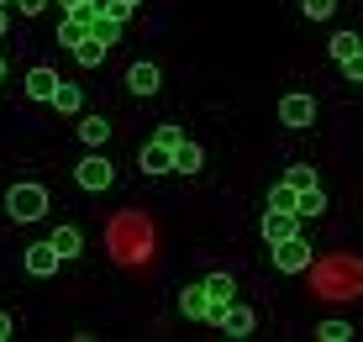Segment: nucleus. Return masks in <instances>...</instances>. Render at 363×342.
<instances>
[{"label":"nucleus","mask_w":363,"mask_h":342,"mask_svg":"<svg viewBox=\"0 0 363 342\" xmlns=\"http://www.w3.org/2000/svg\"><path fill=\"white\" fill-rule=\"evenodd\" d=\"M48 106H53L58 116H74V111L84 106V95H79V84H74V79H58V90H53V100H48Z\"/></svg>","instance_id":"obj_11"},{"label":"nucleus","mask_w":363,"mask_h":342,"mask_svg":"<svg viewBox=\"0 0 363 342\" xmlns=\"http://www.w3.org/2000/svg\"><path fill=\"white\" fill-rule=\"evenodd\" d=\"M6 11H11V6H0V37H6V27H11V16H6Z\"/></svg>","instance_id":"obj_30"},{"label":"nucleus","mask_w":363,"mask_h":342,"mask_svg":"<svg viewBox=\"0 0 363 342\" xmlns=\"http://www.w3.org/2000/svg\"><path fill=\"white\" fill-rule=\"evenodd\" d=\"M58 6H64V11H74V6H84V0H58Z\"/></svg>","instance_id":"obj_31"},{"label":"nucleus","mask_w":363,"mask_h":342,"mask_svg":"<svg viewBox=\"0 0 363 342\" xmlns=\"http://www.w3.org/2000/svg\"><path fill=\"white\" fill-rule=\"evenodd\" d=\"M137 169H143L147 180H158V174H174V148H164V143H147L143 153H137Z\"/></svg>","instance_id":"obj_6"},{"label":"nucleus","mask_w":363,"mask_h":342,"mask_svg":"<svg viewBox=\"0 0 363 342\" xmlns=\"http://www.w3.org/2000/svg\"><path fill=\"white\" fill-rule=\"evenodd\" d=\"M48 243H53V248H58V258H64V263H69V258H79V248H84V237H79V226H58V232H53V237H48Z\"/></svg>","instance_id":"obj_15"},{"label":"nucleus","mask_w":363,"mask_h":342,"mask_svg":"<svg viewBox=\"0 0 363 342\" xmlns=\"http://www.w3.org/2000/svg\"><path fill=\"white\" fill-rule=\"evenodd\" d=\"M0 6H16V0H0Z\"/></svg>","instance_id":"obj_33"},{"label":"nucleus","mask_w":363,"mask_h":342,"mask_svg":"<svg viewBox=\"0 0 363 342\" xmlns=\"http://www.w3.org/2000/svg\"><path fill=\"white\" fill-rule=\"evenodd\" d=\"M295 211H300V221H306V216H321V211H327V195H321V184L300 189V195H295Z\"/></svg>","instance_id":"obj_19"},{"label":"nucleus","mask_w":363,"mask_h":342,"mask_svg":"<svg viewBox=\"0 0 363 342\" xmlns=\"http://www.w3.org/2000/svg\"><path fill=\"white\" fill-rule=\"evenodd\" d=\"M221 332H227V337H247V332H253V311H247V306H227Z\"/></svg>","instance_id":"obj_17"},{"label":"nucleus","mask_w":363,"mask_h":342,"mask_svg":"<svg viewBox=\"0 0 363 342\" xmlns=\"http://www.w3.org/2000/svg\"><path fill=\"white\" fill-rule=\"evenodd\" d=\"M6 216H11V221H43V216H48V189L32 184V180L11 184V189H6Z\"/></svg>","instance_id":"obj_1"},{"label":"nucleus","mask_w":363,"mask_h":342,"mask_svg":"<svg viewBox=\"0 0 363 342\" xmlns=\"http://www.w3.org/2000/svg\"><path fill=\"white\" fill-rule=\"evenodd\" d=\"M21 263H27L32 280H48V274H58V263H64V258H58L53 243H32L27 253H21Z\"/></svg>","instance_id":"obj_4"},{"label":"nucleus","mask_w":363,"mask_h":342,"mask_svg":"<svg viewBox=\"0 0 363 342\" xmlns=\"http://www.w3.org/2000/svg\"><path fill=\"white\" fill-rule=\"evenodd\" d=\"M111 180H116V169H111V158L100 153V148H90V153L74 163V184H79V189H90V195L111 189Z\"/></svg>","instance_id":"obj_2"},{"label":"nucleus","mask_w":363,"mask_h":342,"mask_svg":"<svg viewBox=\"0 0 363 342\" xmlns=\"http://www.w3.org/2000/svg\"><path fill=\"white\" fill-rule=\"evenodd\" d=\"M179 311L190 316V321H211V295H206V285H184Z\"/></svg>","instance_id":"obj_9"},{"label":"nucleus","mask_w":363,"mask_h":342,"mask_svg":"<svg viewBox=\"0 0 363 342\" xmlns=\"http://www.w3.org/2000/svg\"><path fill=\"white\" fill-rule=\"evenodd\" d=\"M342 74H347V79H363V53H353V58H342Z\"/></svg>","instance_id":"obj_27"},{"label":"nucleus","mask_w":363,"mask_h":342,"mask_svg":"<svg viewBox=\"0 0 363 342\" xmlns=\"http://www.w3.org/2000/svg\"><path fill=\"white\" fill-rule=\"evenodd\" d=\"M106 53H111V48H106V43H100V37L90 32L79 48H74V63H79V69H100V63H106Z\"/></svg>","instance_id":"obj_13"},{"label":"nucleus","mask_w":363,"mask_h":342,"mask_svg":"<svg viewBox=\"0 0 363 342\" xmlns=\"http://www.w3.org/2000/svg\"><path fill=\"white\" fill-rule=\"evenodd\" d=\"M300 11H306L311 21H327L332 11H337V0H300Z\"/></svg>","instance_id":"obj_25"},{"label":"nucleus","mask_w":363,"mask_h":342,"mask_svg":"<svg viewBox=\"0 0 363 342\" xmlns=\"http://www.w3.org/2000/svg\"><path fill=\"white\" fill-rule=\"evenodd\" d=\"M16 11H21V16H43L48 0H16Z\"/></svg>","instance_id":"obj_28"},{"label":"nucleus","mask_w":363,"mask_h":342,"mask_svg":"<svg viewBox=\"0 0 363 342\" xmlns=\"http://www.w3.org/2000/svg\"><path fill=\"white\" fill-rule=\"evenodd\" d=\"M316 337L321 342H347V337H353V321H337V316H332V321L316 326Z\"/></svg>","instance_id":"obj_22"},{"label":"nucleus","mask_w":363,"mask_h":342,"mask_svg":"<svg viewBox=\"0 0 363 342\" xmlns=\"http://www.w3.org/2000/svg\"><path fill=\"white\" fill-rule=\"evenodd\" d=\"M79 143H84V148H106V143H111V121H106V116H84V121H79Z\"/></svg>","instance_id":"obj_14"},{"label":"nucleus","mask_w":363,"mask_h":342,"mask_svg":"<svg viewBox=\"0 0 363 342\" xmlns=\"http://www.w3.org/2000/svg\"><path fill=\"white\" fill-rule=\"evenodd\" d=\"M274 269L279 274H306L311 269V243L306 237H284V243H274Z\"/></svg>","instance_id":"obj_3"},{"label":"nucleus","mask_w":363,"mask_h":342,"mask_svg":"<svg viewBox=\"0 0 363 342\" xmlns=\"http://www.w3.org/2000/svg\"><path fill=\"white\" fill-rule=\"evenodd\" d=\"M200 169H206V148L184 137V143L174 148V174H200Z\"/></svg>","instance_id":"obj_10"},{"label":"nucleus","mask_w":363,"mask_h":342,"mask_svg":"<svg viewBox=\"0 0 363 342\" xmlns=\"http://www.w3.org/2000/svg\"><path fill=\"white\" fill-rule=\"evenodd\" d=\"M127 6H143V0H127Z\"/></svg>","instance_id":"obj_34"},{"label":"nucleus","mask_w":363,"mask_h":342,"mask_svg":"<svg viewBox=\"0 0 363 342\" xmlns=\"http://www.w3.org/2000/svg\"><path fill=\"white\" fill-rule=\"evenodd\" d=\"M11 332H16V321H11V316H6V311H0V342H6Z\"/></svg>","instance_id":"obj_29"},{"label":"nucleus","mask_w":363,"mask_h":342,"mask_svg":"<svg viewBox=\"0 0 363 342\" xmlns=\"http://www.w3.org/2000/svg\"><path fill=\"white\" fill-rule=\"evenodd\" d=\"M300 232V216L295 211H264V243H284V237H295Z\"/></svg>","instance_id":"obj_7"},{"label":"nucleus","mask_w":363,"mask_h":342,"mask_svg":"<svg viewBox=\"0 0 363 342\" xmlns=\"http://www.w3.org/2000/svg\"><path fill=\"white\" fill-rule=\"evenodd\" d=\"M153 143H164V148H179V143H184V132H179L174 121H164V126L153 132Z\"/></svg>","instance_id":"obj_26"},{"label":"nucleus","mask_w":363,"mask_h":342,"mask_svg":"<svg viewBox=\"0 0 363 342\" xmlns=\"http://www.w3.org/2000/svg\"><path fill=\"white\" fill-rule=\"evenodd\" d=\"M158 84H164L158 63H132V69H127V90L132 95H158Z\"/></svg>","instance_id":"obj_8"},{"label":"nucleus","mask_w":363,"mask_h":342,"mask_svg":"<svg viewBox=\"0 0 363 342\" xmlns=\"http://www.w3.org/2000/svg\"><path fill=\"white\" fill-rule=\"evenodd\" d=\"M200 285H206L211 300H232V295H237V280H232V274H206Z\"/></svg>","instance_id":"obj_20"},{"label":"nucleus","mask_w":363,"mask_h":342,"mask_svg":"<svg viewBox=\"0 0 363 342\" xmlns=\"http://www.w3.org/2000/svg\"><path fill=\"white\" fill-rule=\"evenodd\" d=\"M284 184L311 189V184H316V169H311V163H290V169H284Z\"/></svg>","instance_id":"obj_23"},{"label":"nucleus","mask_w":363,"mask_h":342,"mask_svg":"<svg viewBox=\"0 0 363 342\" xmlns=\"http://www.w3.org/2000/svg\"><path fill=\"white\" fill-rule=\"evenodd\" d=\"M90 32H95L106 48H116V43H121V21H111V16H95V27H90Z\"/></svg>","instance_id":"obj_24"},{"label":"nucleus","mask_w":363,"mask_h":342,"mask_svg":"<svg viewBox=\"0 0 363 342\" xmlns=\"http://www.w3.org/2000/svg\"><path fill=\"white\" fill-rule=\"evenodd\" d=\"M295 195H300V189L279 180V184L269 189V211H295ZM295 216H300V211H295Z\"/></svg>","instance_id":"obj_21"},{"label":"nucleus","mask_w":363,"mask_h":342,"mask_svg":"<svg viewBox=\"0 0 363 342\" xmlns=\"http://www.w3.org/2000/svg\"><path fill=\"white\" fill-rule=\"evenodd\" d=\"M0 79H6V58H0Z\"/></svg>","instance_id":"obj_32"},{"label":"nucleus","mask_w":363,"mask_h":342,"mask_svg":"<svg viewBox=\"0 0 363 342\" xmlns=\"http://www.w3.org/2000/svg\"><path fill=\"white\" fill-rule=\"evenodd\" d=\"M84 37H90V21H79V16H64V21H58V48H69V53H74Z\"/></svg>","instance_id":"obj_16"},{"label":"nucleus","mask_w":363,"mask_h":342,"mask_svg":"<svg viewBox=\"0 0 363 342\" xmlns=\"http://www.w3.org/2000/svg\"><path fill=\"white\" fill-rule=\"evenodd\" d=\"M53 90H58V74L48 69V63H37V69L27 74V95L32 100H53Z\"/></svg>","instance_id":"obj_12"},{"label":"nucleus","mask_w":363,"mask_h":342,"mask_svg":"<svg viewBox=\"0 0 363 342\" xmlns=\"http://www.w3.org/2000/svg\"><path fill=\"white\" fill-rule=\"evenodd\" d=\"M327 53H332L337 63H342V58H353V53H363V37H358V32H332Z\"/></svg>","instance_id":"obj_18"},{"label":"nucleus","mask_w":363,"mask_h":342,"mask_svg":"<svg viewBox=\"0 0 363 342\" xmlns=\"http://www.w3.org/2000/svg\"><path fill=\"white\" fill-rule=\"evenodd\" d=\"M279 121L284 126H311V121H316V100H311V95H284L279 100Z\"/></svg>","instance_id":"obj_5"}]
</instances>
